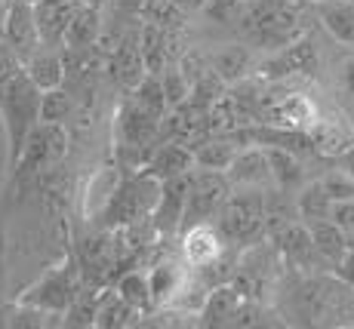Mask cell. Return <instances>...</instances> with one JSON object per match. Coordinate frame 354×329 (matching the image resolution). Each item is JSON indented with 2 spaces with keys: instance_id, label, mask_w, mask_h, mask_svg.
I'll return each mask as SVG.
<instances>
[{
  "instance_id": "obj_1",
  "label": "cell",
  "mask_w": 354,
  "mask_h": 329,
  "mask_svg": "<svg viewBox=\"0 0 354 329\" xmlns=\"http://www.w3.org/2000/svg\"><path fill=\"white\" fill-rule=\"evenodd\" d=\"M37 108H40V90L28 80L25 68L0 84V118L6 126V142H10V167H16L19 154L25 148V139L37 126Z\"/></svg>"
},
{
  "instance_id": "obj_2",
  "label": "cell",
  "mask_w": 354,
  "mask_h": 329,
  "mask_svg": "<svg viewBox=\"0 0 354 329\" xmlns=\"http://www.w3.org/2000/svg\"><path fill=\"white\" fill-rule=\"evenodd\" d=\"M241 28L268 50H281L296 40L299 12L290 0H247L241 16Z\"/></svg>"
},
{
  "instance_id": "obj_3",
  "label": "cell",
  "mask_w": 354,
  "mask_h": 329,
  "mask_svg": "<svg viewBox=\"0 0 354 329\" xmlns=\"http://www.w3.org/2000/svg\"><path fill=\"white\" fill-rule=\"evenodd\" d=\"M160 197V182L151 179L148 173H139L133 179L118 182L111 191L108 203L102 207V218L108 228H127V225H139L151 218V209Z\"/></svg>"
},
{
  "instance_id": "obj_4",
  "label": "cell",
  "mask_w": 354,
  "mask_h": 329,
  "mask_svg": "<svg viewBox=\"0 0 354 329\" xmlns=\"http://www.w3.org/2000/svg\"><path fill=\"white\" fill-rule=\"evenodd\" d=\"M265 225H268V212H265L262 197L256 194H237L225 197V203L219 207V237L225 240V246H241L253 243L262 237Z\"/></svg>"
},
{
  "instance_id": "obj_5",
  "label": "cell",
  "mask_w": 354,
  "mask_h": 329,
  "mask_svg": "<svg viewBox=\"0 0 354 329\" xmlns=\"http://www.w3.org/2000/svg\"><path fill=\"white\" fill-rule=\"evenodd\" d=\"M160 120L154 114H148L139 102L129 95L118 111V145H120V157H133V163L145 167V160L151 157L154 145L160 142L158 135Z\"/></svg>"
},
{
  "instance_id": "obj_6",
  "label": "cell",
  "mask_w": 354,
  "mask_h": 329,
  "mask_svg": "<svg viewBox=\"0 0 354 329\" xmlns=\"http://www.w3.org/2000/svg\"><path fill=\"white\" fill-rule=\"evenodd\" d=\"M80 286H84V274H80L77 262H65V265H59V268H53L50 274H44L22 296V305L40 308V311L59 317V314L68 311V305H71L74 296L80 292Z\"/></svg>"
},
{
  "instance_id": "obj_7",
  "label": "cell",
  "mask_w": 354,
  "mask_h": 329,
  "mask_svg": "<svg viewBox=\"0 0 354 329\" xmlns=\"http://www.w3.org/2000/svg\"><path fill=\"white\" fill-rule=\"evenodd\" d=\"M231 185L225 179V173H216V169H197L188 173V200L185 212H182V228H192L197 222H209V216H216L219 207L225 203Z\"/></svg>"
},
{
  "instance_id": "obj_8",
  "label": "cell",
  "mask_w": 354,
  "mask_h": 329,
  "mask_svg": "<svg viewBox=\"0 0 354 329\" xmlns=\"http://www.w3.org/2000/svg\"><path fill=\"white\" fill-rule=\"evenodd\" d=\"M68 151V133L62 129V123H40L28 133L25 148L19 154L16 167L12 169H25V173H40V169L56 167Z\"/></svg>"
},
{
  "instance_id": "obj_9",
  "label": "cell",
  "mask_w": 354,
  "mask_h": 329,
  "mask_svg": "<svg viewBox=\"0 0 354 329\" xmlns=\"http://www.w3.org/2000/svg\"><path fill=\"white\" fill-rule=\"evenodd\" d=\"M259 74L268 80H287V77H315L317 74V50L311 40L299 37L281 46L277 56H271L265 65H259Z\"/></svg>"
},
{
  "instance_id": "obj_10",
  "label": "cell",
  "mask_w": 354,
  "mask_h": 329,
  "mask_svg": "<svg viewBox=\"0 0 354 329\" xmlns=\"http://www.w3.org/2000/svg\"><path fill=\"white\" fill-rule=\"evenodd\" d=\"M259 114H262L265 123H271V126L299 129V133H308V126L317 120L315 102L299 93L277 95V99H262L259 102Z\"/></svg>"
},
{
  "instance_id": "obj_11",
  "label": "cell",
  "mask_w": 354,
  "mask_h": 329,
  "mask_svg": "<svg viewBox=\"0 0 354 329\" xmlns=\"http://www.w3.org/2000/svg\"><path fill=\"white\" fill-rule=\"evenodd\" d=\"M188 200V173L160 182V197L151 209V228L158 237H169L182 228V212Z\"/></svg>"
},
{
  "instance_id": "obj_12",
  "label": "cell",
  "mask_w": 354,
  "mask_h": 329,
  "mask_svg": "<svg viewBox=\"0 0 354 329\" xmlns=\"http://www.w3.org/2000/svg\"><path fill=\"white\" fill-rule=\"evenodd\" d=\"M3 44L10 46L22 62L40 46V31H37V22H34V6L31 3L10 0L6 25H3Z\"/></svg>"
},
{
  "instance_id": "obj_13",
  "label": "cell",
  "mask_w": 354,
  "mask_h": 329,
  "mask_svg": "<svg viewBox=\"0 0 354 329\" xmlns=\"http://www.w3.org/2000/svg\"><path fill=\"white\" fill-rule=\"evenodd\" d=\"M192 167H194L192 148L176 142V139H163L154 145L151 157H148L145 167H142V173H148L158 182H167V179H176V176L192 173Z\"/></svg>"
},
{
  "instance_id": "obj_14",
  "label": "cell",
  "mask_w": 354,
  "mask_h": 329,
  "mask_svg": "<svg viewBox=\"0 0 354 329\" xmlns=\"http://www.w3.org/2000/svg\"><path fill=\"white\" fill-rule=\"evenodd\" d=\"M84 0H37L34 3V22L40 31V44L46 46H62L65 28L80 10Z\"/></svg>"
},
{
  "instance_id": "obj_15",
  "label": "cell",
  "mask_w": 354,
  "mask_h": 329,
  "mask_svg": "<svg viewBox=\"0 0 354 329\" xmlns=\"http://www.w3.org/2000/svg\"><path fill=\"white\" fill-rule=\"evenodd\" d=\"M108 71L127 90L139 86V80L148 74L145 59H142V50H139V34H127V37L118 40V46L111 50V59H108Z\"/></svg>"
},
{
  "instance_id": "obj_16",
  "label": "cell",
  "mask_w": 354,
  "mask_h": 329,
  "mask_svg": "<svg viewBox=\"0 0 354 329\" xmlns=\"http://www.w3.org/2000/svg\"><path fill=\"white\" fill-rule=\"evenodd\" d=\"M102 6L93 3H80V10L74 12V19L68 22L65 37H62V50L68 53H90L93 46H99L102 40Z\"/></svg>"
},
{
  "instance_id": "obj_17",
  "label": "cell",
  "mask_w": 354,
  "mask_h": 329,
  "mask_svg": "<svg viewBox=\"0 0 354 329\" xmlns=\"http://www.w3.org/2000/svg\"><path fill=\"white\" fill-rule=\"evenodd\" d=\"M225 179L234 188H262L271 185V169L265 160V151L259 145H247L243 151H237L231 167L225 169Z\"/></svg>"
},
{
  "instance_id": "obj_18",
  "label": "cell",
  "mask_w": 354,
  "mask_h": 329,
  "mask_svg": "<svg viewBox=\"0 0 354 329\" xmlns=\"http://www.w3.org/2000/svg\"><path fill=\"white\" fill-rule=\"evenodd\" d=\"M25 74L40 93L44 90H56V86L65 84V56L59 53V46H46L40 44L37 50L31 53L28 59L22 62Z\"/></svg>"
},
{
  "instance_id": "obj_19",
  "label": "cell",
  "mask_w": 354,
  "mask_h": 329,
  "mask_svg": "<svg viewBox=\"0 0 354 329\" xmlns=\"http://www.w3.org/2000/svg\"><path fill=\"white\" fill-rule=\"evenodd\" d=\"M247 301L241 290L234 283H219V286H209L207 299H203L201 308V323L203 326H231L234 314L241 311V305Z\"/></svg>"
},
{
  "instance_id": "obj_20",
  "label": "cell",
  "mask_w": 354,
  "mask_h": 329,
  "mask_svg": "<svg viewBox=\"0 0 354 329\" xmlns=\"http://www.w3.org/2000/svg\"><path fill=\"white\" fill-rule=\"evenodd\" d=\"M185 258L192 268H203L213 258H219L225 252V240L219 237V231L213 228L209 222H197L192 228H185Z\"/></svg>"
},
{
  "instance_id": "obj_21",
  "label": "cell",
  "mask_w": 354,
  "mask_h": 329,
  "mask_svg": "<svg viewBox=\"0 0 354 329\" xmlns=\"http://www.w3.org/2000/svg\"><path fill=\"white\" fill-rule=\"evenodd\" d=\"M308 135H311V145H315V154L333 157V160H342V157L354 148V135L348 133V129L339 126V123H333V120L317 118L308 126Z\"/></svg>"
},
{
  "instance_id": "obj_22",
  "label": "cell",
  "mask_w": 354,
  "mask_h": 329,
  "mask_svg": "<svg viewBox=\"0 0 354 329\" xmlns=\"http://www.w3.org/2000/svg\"><path fill=\"white\" fill-rule=\"evenodd\" d=\"M277 246H281L283 258L296 268H305L315 258V243H311L308 225L305 222H283L277 228Z\"/></svg>"
},
{
  "instance_id": "obj_23",
  "label": "cell",
  "mask_w": 354,
  "mask_h": 329,
  "mask_svg": "<svg viewBox=\"0 0 354 329\" xmlns=\"http://www.w3.org/2000/svg\"><path fill=\"white\" fill-rule=\"evenodd\" d=\"M308 234H311V243H315V252L330 262H342L345 252L351 250L348 243V234H345L339 225H333L330 218H321V222H308Z\"/></svg>"
},
{
  "instance_id": "obj_24",
  "label": "cell",
  "mask_w": 354,
  "mask_h": 329,
  "mask_svg": "<svg viewBox=\"0 0 354 329\" xmlns=\"http://www.w3.org/2000/svg\"><path fill=\"white\" fill-rule=\"evenodd\" d=\"M262 151H265V160H268V169H271V182L281 191H292L305 182V169H302L299 154H292L287 148H262Z\"/></svg>"
},
{
  "instance_id": "obj_25",
  "label": "cell",
  "mask_w": 354,
  "mask_h": 329,
  "mask_svg": "<svg viewBox=\"0 0 354 329\" xmlns=\"http://www.w3.org/2000/svg\"><path fill=\"white\" fill-rule=\"evenodd\" d=\"M209 68H213L228 86H237L253 71V53H250L247 46H225V50H219L209 59Z\"/></svg>"
},
{
  "instance_id": "obj_26",
  "label": "cell",
  "mask_w": 354,
  "mask_h": 329,
  "mask_svg": "<svg viewBox=\"0 0 354 329\" xmlns=\"http://www.w3.org/2000/svg\"><path fill=\"white\" fill-rule=\"evenodd\" d=\"M321 6V22L330 31V37H336L339 44H354V3L351 0H330Z\"/></svg>"
},
{
  "instance_id": "obj_27",
  "label": "cell",
  "mask_w": 354,
  "mask_h": 329,
  "mask_svg": "<svg viewBox=\"0 0 354 329\" xmlns=\"http://www.w3.org/2000/svg\"><path fill=\"white\" fill-rule=\"evenodd\" d=\"M234 154H237V148L231 145L228 139H209V135H203V139L194 142V148H192L194 167L216 169V173H225L231 167V160H234Z\"/></svg>"
},
{
  "instance_id": "obj_28",
  "label": "cell",
  "mask_w": 354,
  "mask_h": 329,
  "mask_svg": "<svg viewBox=\"0 0 354 329\" xmlns=\"http://www.w3.org/2000/svg\"><path fill=\"white\" fill-rule=\"evenodd\" d=\"M120 299L133 308L136 314H148L154 308V299H151V286H148V274L142 271H127L118 277V286H114Z\"/></svg>"
},
{
  "instance_id": "obj_29",
  "label": "cell",
  "mask_w": 354,
  "mask_h": 329,
  "mask_svg": "<svg viewBox=\"0 0 354 329\" xmlns=\"http://www.w3.org/2000/svg\"><path fill=\"white\" fill-rule=\"evenodd\" d=\"M330 207H333V200L326 197L321 179L302 185L299 200H296V209H299V218H302L305 225H308V222H321V218H330Z\"/></svg>"
},
{
  "instance_id": "obj_30",
  "label": "cell",
  "mask_w": 354,
  "mask_h": 329,
  "mask_svg": "<svg viewBox=\"0 0 354 329\" xmlns=\"http://www.w3.org/2000/svg\"><path fill=\"white\" fill-rule=\"evenodd\" d=\"M133 317H139V314H136L133 308H129L127 301L118 296V292H102L99 308H96V320H93V326H102V329H111V326H129V323H133Z\"/></svg>"
},
{
  "instance_id": "obj_31",
  "label": "cell",
  "mask_w": 354,
  "mask_h": 329,
  "mask_svg": "<svg viewBox=\"0 0 354 329\" xmlns=\"http://www.w3.org/2000/svg\"><path fill=\"white\" fill-rule=\"evenodd\" d=\"M179 283H182V268L176 262H160L154 265V271L148 274V286H151V299L154 305H163L179 292Z\"/></svg>"
},
{
  "instance_id": "obj_32",
  "label": "cell",
  "mask_w": 354,
  "mask_h": 329,
  "mask_svg": "<svg viewBox=\"0 0 354 329\" xmlns=\"http://www.w3.org/2000/svg\"><path fill=\"white\" fill-rule=\"evenodd\" d=\"M71 111H74V99L65 86L40 93V108H37L40 123H65L68 118H71Z\"/></svg>"
},
{
  "instance_id": "obj_33",
  "label": "cell",
  "mask_w": 354,
  "mask_h": 329,
  "mask_svg": "<svg viewBox=\"0 0 354 329\" xmlns=\"http://www.w3.org/2000/svg\"><path fill=\"white\" fill-rule=\"evenodd\" d=\"M228 93V84L219 77V74L213 71V68H203L201 74L192 80V90H188V99H194L197 105H203V108H209L216 99H222V95Z\"/></svg>"
},
{
  "instance_id": "obj_34",
  "label": "cell",
  "mask_w": 354,
  "mask_h": 329,
  "mask_svg": "<svg viewBox=\"0 0 354 329\" xmlns=\"http://www.w3.org/2000/svg\"><path fill=\"white\" fill-rule=\"evenodd\" d=\"M133 99L139 102L148 114H154L158 120L169 111V108H167V95H163V86H160V74H145V77L139 80V86L133 90Z\"/></svg>"
},
{
  "instance_id": "obj_35",
  "label": "cell",
  "mask_w": 354,
  "mask_h": 329,
  "mask_svg": "<svg viewBox=\"0 0 354 329\" xmlns=\"http://www.w3.org/2000/svg\"><path fill=\"white\" fill-rule=\"evenodd\" d=\"M203 10L213 22L219 25H237L247 10V0H203Z\"/></svg>"
},
{
  "instance_id": "obj_36",
  "label": "cell",
  "mask_w": 354,
  "mask_h": 329,
  "mask_svg": "<svg viewBox=\"0 0 354 329\" xmlns=\"http://www.w3.org/2000/svg\"><path fill=\"white\" fill-rule=\"evenodd\" d=\"M160 86H163V95H167V108L185 102L188 90H192V84L185 80V74H182L179 68H163L160 71Z\"/></svg>"
},
{
  "instance_id": "obj_37",
  "label": "cell",
  "mask_w": 354,
  "mask_h": 329,
  "mask_svg": "<svg viewBox=\"0 0 354 329\" xmlns=\"http://www.w3.org/2000/svg\"><path fill=\"white\" fill-rule=\"evenodd\" d=\"M321 185L330 200H351L354 197V176L345 173V169H330L321 179Z\"/></svg>"
},
{
  "instance_id": "obj_38",
  "label": "cell",
  "mask_w": 354,
  "mask_h": 329,
  "mask_svg": "<svg viewBox=\"0 0 354 329\" xmlns=\"http://www.w3.org/2000/svg\"><path fill=\"white\" fill-rule=\"evenodd\" d=\"M330 222L339 225L345 234H354V197H351V200H333Z\"/></svg>"
},
{
  "instance_id": "obj_39",
  "label": "cell",
  "mask_w": 354,
  "mask_h": 329,
  "mask_svg": "<svg viewBox=\"0 0 354 329\" xmlns=\"http://www.w3.org/2000/svg\"><path fill=\"white\" fill-rule=\"evenodd\" d=\"M342 84L348 90V95H354V53L342 59Z\"/></svg>"
},
{
  "instance_id": "obj_40",
  "label": "cell",
  "mask_w": 354,
  "mask_h": 329,
  "mask_svg": "<svg viewBox=\"0 0 354 329\" xmlns=\"http://www.w3.org/2000/svg\"><path fill=\"white\" fill-rule=\"evenodd\" d=\"M339 268H342V277H345V280H348V283L354 286V252H351V250L345 252V258H342V262H339Z\"/></svg>"
},
{
  "instance_id": "obj_41",
  "label": "cell",
  "mask_w": 354,
  "mask_h": 329,
  "mask_svg": "<svg viewBox=\"0 0 354 329\" xmlns=\"http://www.w3.org/2000/svg\"><path fill=\"white\" fill-rule=\"evenodd\" d=\"M114 6H118L120 12H142L145 0H114Z\"/></svg>"
},
{
  "instance_id": "obj_42",
  "label": "cell",
  "mask_w": 354,
  "mask_h": 329,
  "mask_svg": "<svg viewBox=\"0 0 354 329\" xmlns=\"http://www.w3.org/2000/svg\"><path fill=\"white\" fill-rule=\"evenodd\" d=\"M6 10H10V0H0V40H3V25H6Z\"/></svg>"
},
{
  "instance_id": "obj_43",
  "label": "cell",
  "mask_w": 354,
  "mask_h": 329,
  "mask_svg": "<svg viewBox=\"0 0 354 329\" xmlns=\"http://www.w3.org/2000/svg\"><path fill=\"white\" fill-rule=\"evenodd\" d=\"M84 3H93V6H102V3H105V0H84Z\"/></svg>"
},
{
  "instance_id": "obj_44",
  "label": "cell",
  "mask_w": 354,
  "mask_h": 329,
  "mask_svg": "<svg viewBox=\"0 0 354 329\" xmlns=\"http://www.w3.org/2000/svg\"><path fill=\"white\" fill-rule=\"evenodd\" d=\"M311 3H330V0H311Z\"/></svg>"
},
{
  "instance_id": "obj_45",
  "label": "cell",
  "mask_w": 354,
  "mask_h": 329,
  "mask_svg": "<svg viewBox=\"0 0 354 329\" xmlns=\"http://www.w3.org/2000/svg\"><path fill=\"white\" fill-rule=\"evenodd\" d=\"M22 3H31V6H34V3H37V0H22Z\"/></svg>"
},
{
  "instance_id": "obj_46",
  "label": "cell",
  "mask_w": 354,
  "mask_h": 329,
  "mask_svg": "<svg viewBox=\"0 0 354 329\" xmlns=\"http://www.w3.org/2000/svg\"><path fill=\"white\" fill-rule=\"evenodd\" d=\"M351 126H354V118H351Z\"/></svg>"
}]
</instances>
